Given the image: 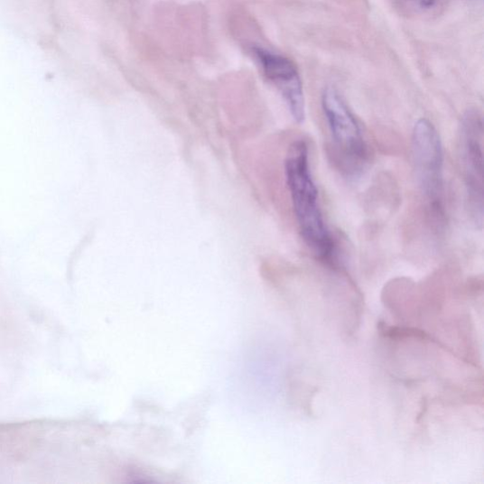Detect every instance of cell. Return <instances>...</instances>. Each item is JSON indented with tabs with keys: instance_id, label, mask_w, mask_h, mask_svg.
I'll return each mask as SVG.
<instances>
[{
	"instance_id": "cell-1",
	"label": "cell",
	"mask_w": 484,
	"mask_h": 484,
	"mask_svg": "<svg viewBox=\"0 0 484 484\" xmlns=\"http://www.w3.org/2000/svg\"><path fill=\"white\" fill-rule=\"evenodd\" d=\"M285 173L302 239L319 258L330 259L334 255V241L319 206L318 189L311 172L306 141L299 139L290 146Z\"/></svg>"
},
{
	"instance_id": "cell-2",
	"label": "cell",
	"mask_w": 484,
	"mask_h": 484,
	"mask_svg": "<svg viewBox=\"0 0 484 484\" xmlns=\"http://www.w3.org/2000/svg\"><path fill=\"white\" fill-rule=\"evenodd\" d=\"M321 108L346 172L356 174L362 171L368 163V150L358 121L344 98L329 87L322 92Z\"/></svg>"
},
{
	"instance_id": "cell-3",
	"label": "cell",
	"mask_w": 484,
	"mask_h": 484,
	"mask_svg": "<svg viewBox=\"0 0 484 484\" xmlns=\"http://www.w3.org/2000/svg\"><path fill=\"white\" fill-rule=\"evenodd\" d=\"M413 157L419 187L437 215L443 214V152L440 135L427 118L413 131Z\"/></svg>"
},
{
	"instance_id": "cell-4",
	"label": "cell",
	"mask_w": 484,
	"mask_h": 484,
	"mask_svg": "<svg viewBox=\"0 0 484 484\" xmlns=\"http://www.w3.org/2000/svg\"><path fill=\"white\" fill-rule=\"evenodd\" d=\"M460 150L463 175L472 217L482 225L483 218V124L480 114L468 111L461 117Z\"/></svg>"
},
{
	"instance_id": "cell-5",
	"label": "cell",
	"mask_w": 484,
	"mask_h": 484,
	"mask_svg": "<svg viewBox=\"0 0 484 484\" xmlns=\"http://www.w3.org/2000/svg\"><path fill=\"white\" fill-rule=\"evenodd\" d=\"M254 54L262 71L278 89L297 124L304 123L306 104L302 80L295 65L285 56L256 48Z\"/></svg>"
},
{
	"instance_id": "cell-6",
	"label": "cell",
	"mask_w": 484,
	"mask_h": 484,
	"mask_svg": "<svg viewBox=\"0 0 484 484\" xmlns=\"http://www.w3.org/2000/svg\"><path fill=\"white\" fill-rule=\"evenodd\" d=\"M396 6L410 15H428L437 12L446 0H395Z\"/></svg>"
}]
</instances>
